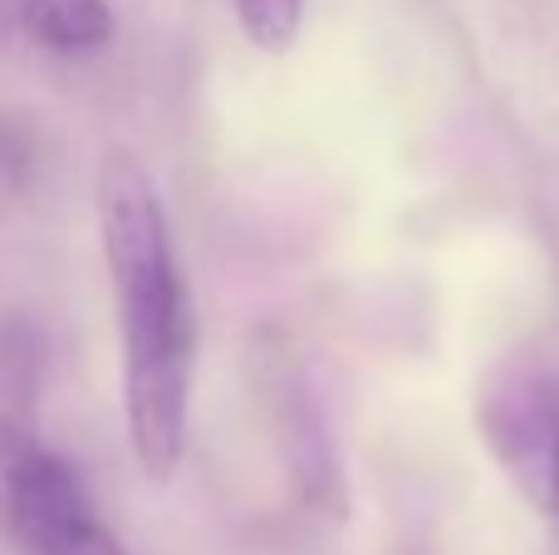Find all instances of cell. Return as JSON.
Here are the masks:
<instances>
[{
  "label": "cell",
  "mask_w": 559,
  "mask_h": 555,
  "mask_svg": "<svg viewBox=\"0 0 559 555\" xmlns=\"http://www.w3.org/2000/svg\"><path fill=\"white\" fill-rule=\"evenodd\" d=\"M98 246L123 334V428L143 477L167 482L187 452L197 324L157 182L128 147H108L94 173Z\"/></svg>",
  "instance_id": "obj_1"
},
{
  "label": "cell",
  "mask_w": 559,
  "mask_h": 555,
  "mask_svg": "<svg viewBox=\"0 0 559 555\" xmlns=\"http://www.w3.org/2000/svg\"><path fill=\"white\" fill-rule=\"evenodd\" d=\"M0 531L20 555H128L98 521L79 468L15 413H0Z\"/></svg>",
  "instance_id": "obj_2"
},
{
  "label": "cell",
  "mask_w": 559,
  "mask_h": 555,
  "mask_svg": "<svg viewBox=\"0 0 559 555\" xmlns=\"http://www.w3.org/2000/svg\"><path fill=\"white\" fill-rule=\"evenodd\" d=\"M476 433L491 462L540 517L559 487V359L535 350L501 354L476 383Z\"/></svg>",
  "instance_id": "obj_3"
},
{
  "label": "cell",
  "mask_w": 559,
  "mask_h": 555,
  "mask_svg": "<svg viewBox=\"0 0 559 555\" xmlns=\"http://www.w3.org/2000/svg\"><path fill=\"white\" fill-rule=\"evenodd\" d=\"M265 403H271V438L285 462V477L295 497L314 511L338 517L344 507V472H338V448L329 433V413L319 393L309 389L305 369L289 359H271L265 369Z\"/></svg>",
  "instance_id": "obj_4"
},
{
  "label": "cell",
  "mask_w": 559,
  "mask_h": 555,
  "mask_svg": "<svg viewBox=\"0 0 559 555\" xmlns=\"http://www.w3.org/2000/svg\"><path fill=\"white\" fill-rule=\"evenodd\" d=\"M20 29H25L29 45H39L45 55L84 59V55L108 49L118 20H114L108 0H25Z\"/></svg>",
  "instance_id": "obj_5"
},
{
  "label": "cell",
  "mask_w": 559,
  "mask_h": 555,
  "mask_svg": "<svg viewBox=\"0 0 559 555\" xmlns=\"http://www.w3.org/2000/svg\"><path fill=\"white\" fill-rule=\"evenodd\" d=\"M241 35L265 55H285L305 25V0H231Z\"/></svg>",
  "instance_id": "obj_6"
},
{
  "label": "cell",
  "mask_w": 559,
  "mask_h": 555,
  "mask_svg": "<svg viewBox=\"0 0 559 555\" xmlns=\"http://www.w3.org/2000/svg\"><path fill=\"white\" fill-rule=\"evenodd\" d=\"M20 10H25V0H0V39L20 29Z\"/></svg>",
  "instance_id": "obj_7"
},
{
  "label": "cell",
  "mask_w": 559,
  "mask_h": 555,
  "mask_svg": "<svg viewBox=\"0 0 559 555\" xmlns=\"http://www.w3.org/2000/svg\"><path fill=\"white\" fill-rule=\"evenodd\" d=\"M550 521H559V487H555V517Z\"/></svg>",
  "instance_id": "obj_8"
}]
</instances>
